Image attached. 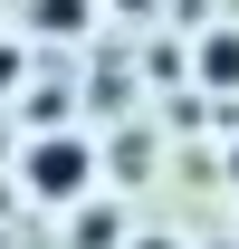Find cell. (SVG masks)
<instances>
[{
  "label": "cell",
  "instance_id": "4",
  "mask_svg": "<svg viewBox=\"0 0 239 249\" xmlns=\"http://www.w3.org/2000/svg\"><path fill=\"white\" fill-rule=\"evenodd\" d=\"M67 220H77V249H124V240H134V230H115V220H105V211H86V201H77Z\"/></svg>",
  "mask_w": 239,
  "mask_h": 249
},
{
  "label": "cell",
  "instance_id": "9",
  "mask_svg": "<svg viewBox=\"0 0 239 249\" xmlns=\"http://www.w3.org/2000/svg\"><path fill=\"white\" fill-rule=\"evenodd\" d=\"M105 10H115V19H153L163 0H105Z\"/></svg>",
  "mask_w": 239,
  "mask_h": 249
},
{
  "label": "cell",
  "instance_id": "12",
  "mask_svg": "<svg viewBox=\"0 0 239 249\" xmlns=\"http://www.w3.org/2000/svg\"><path fill=\"white\" fill-rule=\"evenodd\" d=\"M210 249H239V240H210Z\"/></svg>",
  "mask_w": 239,
  "mask_h": 249
},
{
  "label": "cell",
  "instance_id": "1",
  "mask_svg": "<svg viewBox=\"0 0 239 249\" xmlns=\"http://www.w3.org/2000/svg\"><path fill=\"white\" fill-rule=\"evenodd\" d=\"M19 192H29L38 211H77V201L96 192V144H86V134H67V124L19 134Z\"/></svg>",
  "mask_w": 239,
  "mask_h": 249
},
{
  "label": "cell",
  "instance_id": "3",
  "mask_svg": "<svg viewBox=\"0 0 239 249\" xmlns=\"http://www.w3.org/2000/svg\"><path fill=\"white\" fill-rule=\"evenodd\" d=\"M96 10H105V0H29V29L38 38H86Z\"/></svg>",
  "mask_w": 239,
  "mask_h": 249
},
{
  "label": "cell",
  "instance_id": "8",
  "mask_svg": "<svg viewBox=\"0 0 239 249\" xmlns=\"http://www.w3.org/2000/svg\"><path fill=\"white\" fill-rule=\"evenodd\" d=\"M124 249H191V240H172V230H134Z\"/></svg>",
  "mask_w": 239,
  "mask_h": 249
},
{
  "label": "cell",
  "instance_id": "2",
  "mask_svg": "<svg viewBox=\"0 0 239 249\" xmlns=\"http://www.w3.org/2000/svg\"><path fill=\"white\" fill-rule=\"evenodd\" d=\"M191 77H201L210 96H239V29H220V19H210V29L191 38Z\"/></svg>",
  "mask_w": 239,
  "mask_h": 249
},
{
  "label": "cell",
  "instance_id": "11",
  "mask_svg": "<svg viewBox=\"0 0 239 249\" xmlns=\"http://www.w3.org/2000/svg\"><path fill=\"white\" fill-rule=\"evenodd\" d=\"M0 163H19V144H10V124H0Z\"/></svg>",
  "mask_w": 239,
  "mask_h": 249
},
{
  "label": "cell",
  "instance_id": "7",
  "mask_svg": "<svg viewBox=\"0 0 239 249\" xmlns=\"http://www.w3.org/2000/svg\"><path fill=\"white\" fill-rule=\"evenodd\" d=\"M19 77H29V58H19V48H10V38H0V96L19 87Z\"/></svg>",
  "mask_w": 239,
  "mask_h": 249
},
{
  "label": "cell",
  "instance_id": "5",
  "mask_svg": "<svg viewBox=\"0 0 239 249\" xmlns=\"http://www.w3.org/2000/svg\"><path fill=\"white\" fill-rule=\"evenodd\" d=\"M19 124H29V134H48V124H67V87H29V106H19Z\"/></svg>",
  "mask_w": 239,
  "mask_h": 249
},
{
  "label": "cell",
  "instance_id": "6",
  "mask_svg": "<svg viewBox=\"0 0 239 249\" xmlns=\"http://www.w3.org/2000/svg\"><path fill=\"white\" fill-rule=\"evenodd\" d=\"M144 173H153V144H144V134H124V144H115V182H144Z\"/></svg>",
  "mask_w": 239,
  "mask_h": 249
},
{
  "label": "cell",
  "instance_id": "10",
  "mask_svg": "<svg viewBox=\"0 0 239 249\" xmlns=\"http://www.w3.org/2000/svg\"><path fill=\"white\" fill-rule=\"evenodd\" d=\"M220 182H230V192H239V144H230V154H220Z\"/></svg>",
  "mask_w": 239,
  "mask_h": 249
}]
</instances>
